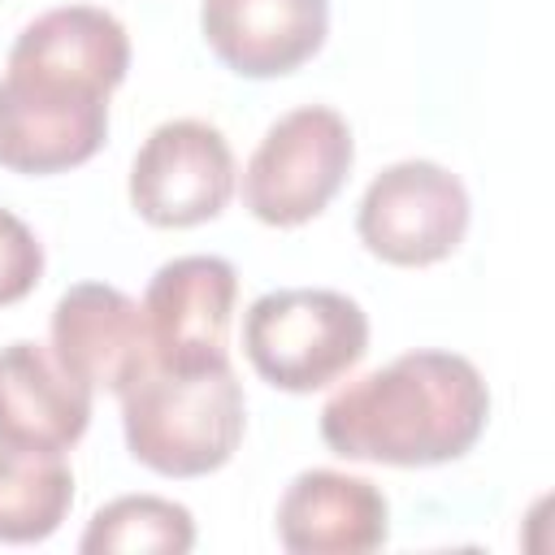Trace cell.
Returning a JSON list of instances; mask_svg holds the SVG:
<instances>
[{
	"instance_id": "obj_1",
	"label": "cell",
	"mask_w": 555,
	"mask_h": 555,
	"mask_svg": "<svg viewBox=\"0 0 555 555\" xmlns=\"http://www.w3.org/2000/svg\"><path fill=\"white\" fill-rule=\"evenodd\" d=\"M126 69L130 35L108 9L65 4L26 22L0 74V165L39 178L91 160Z\"/></svg>"
},
{
	"instance_id": "obj_2",
	"label": "cell",
	"mask_w": 555,
	"mask_h": 555,
	"mask_svg": "<svg viewBox=\"0 0 555 555\" xmlns=\"http://www.w3.org/2000/svg\"><path fill=\"white\" fill-rule=\"evenodd\" d=\"M490 416V390L455 351H408L373 369L321 408V438L343 460L429 468L473 451Z\"/></svg>"
},
{
	"instance_id": "obj_3",
	"label": "cell",
	"mask_w": 555,
	"mask_h": 555,
	"mask_svg": "<svg viewBox=\"0 0 555 555\" xmlns=\"http://www.w3.org/2000/svg\"><path fill=\"white\" fill-rule=\"evenodd\" d=\"M243 386L230 360L173 369L152 360L121 390L130 455L160 477L217 473L243 438Z\"/></svg>"
},
{
	"instance_id": "obj_4",
	"label": "cell",
	"mask_w": 555,
	"mask_h": 555,
	"mask_svg": "<svg viewBox=\"0 0 555 555\" xmlns=\"http://www.w3.org/2000/svg\"><path fill=\"white\" fill-rule=\"evenodd\" d=\"M243 351L269 386L308 395L364 360L369 317L343 291H264L243 317Z\"/></svg>"
},
{
	"instance_id": "obj_5",
	"label": "cell",
	"mask_w": 555,
	"mask_h": 555,
	"mask_svg": "<svg viewBox=\"0 0 555 555\" xmlns=\"http://www.w3.org/2000/svg\"><path fill=\"white\" fill-rule=\"evenodd\" d=\"M351 160V126L325 104H304L264 130L243 169V204L264 225H304L338 195Z\"/></svg>"
},
{
	"instance_id": "obj_6",
	"label": "cell",
	"mask_w": 555,
	"mask_h": 555,
	"mask_svg": "<svg viewBox=\"0 0 555 555\" xmlns=\"http://www.w3.org/2000/svg\"><path fill=\"white\" fill-rule=\"evenodd\" d=\"M356 234L386 264L447 260L468 234V191L434 160H395L360 195Z\"/></svg>"
},
{
	"instance_id": "obj_7",
	"label": "cell",
	"mask_w": 555,
	"mask_h": 555,
	"mask_svg": "<svg viewBox=\"0 0 555 555\" xmlns=\"http://www.w3.org/2000/svg\"><path fill=\"white\" fill-rule=\"evenodd\" d=\"M230 195L234 152L225 134L199 117L160 121L130 165V204L147 225L160 230L212 221Z\"/></svg>"
},
{
	"instance_id": "obj_8",
	"label": "cell",
	"mask_w": 555,
	"mask_h": 555,
	"mask_svg": "<svg viewBox=\"0 0 555 555\" xmlns=\"http://www.w3.org/2000/svg\"><path fill=\"white\" fill-rule=\"evenodd\" d=\"M238 273L221 256H173L165 260L143 295V321L152 334V360L191 369L230 360L225 330L234 317Z\"/></svg>"
},
{
	"instance_id": "obj_9",
	"label": "cell",
	"mask_w": 555,
	"mask_h": 555,
	"mask_svg": "<svg viewBox=\"0 0 555 555\" xmlns=\"http://www.w3.org/2000/svg\"><path fill=\"white\" fill-rule=\"evenodd\" d=\"M52 356L91 390L121 395L152 364V334L143 308L104 282L69 286L52 308Z\"/></svg>"
},
{
	"instance_id": "obj_10",
	"label": "cell",
	"mask_w": 555,
	"mask_h": 555,
	"mask_svg": "<svg viewBox=\"0 0 555 555\" xmlns=\"http://www.w3.org/2000/svg\"><path fill=\"white\" fill-rule=\"evenodd\" d=\"M199 30L225 69L278 78L321 52L330 0H204Z\"/></svg>"
},
{
	"instance_id": "obj_11",
	"label": "cell",
	"mask_w": 555,
	"mask_h": 555,
	"mask_svg": "<svg viewBox=\"0 0 555 555\" xmlns=\"http://www.w3.org/2000/svg\"><path fill=\"white\" fill-rule=\"evenodd\" d=\"M390 533L386 494L334 468L299 473L278 503V538L291 555H364Z\"/></svg>"
},
{
	"instance_id": "obj_12",
	"label": "cell",
	"mask_w": 555,
	"mask_h": 555,
	"mask_svg": "<svg viewBox=\"0 0 555 555\" xmlns=\"http://www.w3.org/2000/svg\"><path fill=\"white\" fill-rule=\"evenodd\" d=\"M91 421V386L48 347L17 338L0 347V438L43 451H69Z\"/></svg>"
},
{
	"instance_id": "obj_13",
	"label": "cell",
	"mask_w": 555,
	"mask_h": 555,
	"mask_svg": "<svg viewBox=\"0 0 555 555\" xmlns=\"http://www.w3.org/2000/svg\"><path fill=\"white\" fill-rule=\"evenodd\" d=\"M74 503V473L65 451L22 447L0 438V542L26 546L61 529Z\"/></svg>"
},
{
	"instance_id": "obj_14",
	"label": "cell",
	"mask_w": 555,
	"mask_h": 555,
	"mask_svg": "<svg viewBox=\"0 0 555 555\" xmlns=\"http://www.w3.org/2000/svg\"><path fill=\"white\" fill-rule=\"evenodd\" d=\"M87 555H113V551H160V555H186L195 546V520L182 503L160 494H126L104 503L82 542Z\"/></svg>"
},
{
	"instance_id": "obj_15",
	"label": "cell",
	"mask_w": 555,
	"mask_h": 555,
	"mask_svg": "<svg viewBox=\"0 0 555 555\" xmlns=\"http://www.w3.org/2000/svg\"><path fill=\"white\" fill-rule=\"evenodd\" d=\"M43 278V247L22 217L0 208V308L26 299Z\"/></svg>"
}]
</instances>
